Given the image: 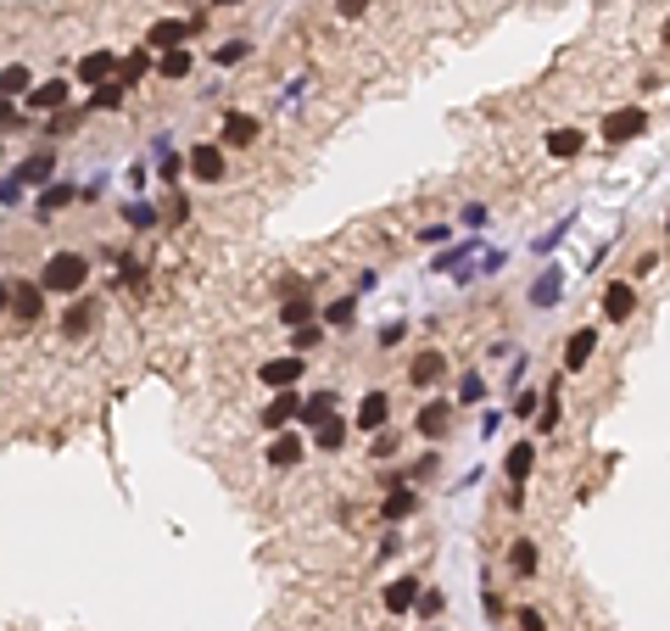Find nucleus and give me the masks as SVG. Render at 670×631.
<instances>
[{
	"label": "nucleus",
	"instance_id": "1",
	"mask_svg": "<svg viewBox=\"0 0 670 631\" xmlns=\"http://www.w3.org/2000/svg\"><path fill=\"white\" fill-rule=\"evenodd\" d=\"M84 285H90V258L84 251H56L45 275H39V291H56V297H78Z\"/></svg>",
	"mask_w": 670,
	"mask_h": 631
},
{
	"label": "nucleus",
	"instance_id": "2",
	"mask_svg": "<svg viewBox=\"0 0 670 631\" xmlns=\"http://www.w3.org/2000/svg\"><path fill=\"white\" fill-rule=\"evenodd\" d=\"M648 135V112L642 107H615L609 118H603V140L609 145H625V140H637Z\"/></svg>",
	"mask_w": 670,
	"mask_h": 631
},
{
	"label": "nucleus",
	"instance_id": "3",
	"mask_svg": "<svg viewBox=\"0 0 670 631\" xmlns=\"http://www.w3.org/2000/svg\"><path fill=\"white\" fill-rule=\"evenodd\" d=\"M632 313H637V285L632 280H609V285H603V319L625 324Z\"/></svg>",
	"mask_w": 670,
	"mask_h": 631
},
{
	"label": "nucleus",
	"instance_id": "4",
	"mask_svg": "<svg viewBox=\"0 0 670 631\" xmlns=\"http://www.w3.org/2000/svg\"><path fill=\"white\" fill-rule=\"evenodd\" d=\"M592 352H598V324H581L570 341H564V369L581 374L586 364H592Z\"/></svg>",
	"mask_w": 670,
	"mask_h": 631
},
{
	"label": "nucleus",
	"instance_id": "5",
	"mask_svg": "<svg viewBox=\"0 0 670 631\" xmlns=\"http://www.w3.org/2000/svg\"><path fill=\"white\" fill-rule=\"evenodd\" d=\"M191 174H196L201 184H218V179H224V145H213V140L191 145Z\"/></svg>",
	"mask_w": 670,
	"mask_h": 631
},
{
	"label": "nucleus",
	"instance_id": "6",
	"mask_svg": "<svg viewBox=\"0 0 670 631\" xmlns=\"http://www.w3.org/2000/svg\"><path fill=\"white\" fill-rule=\"evenodd\" d=\"M68 95H73V90H68V78H45V84H34L23 101H29L34 112H68Z\"/></svg>",
	"mask_w": 670,
	"mask_h": 631
},
{
	"label": "nucleus",
	"instance_id": "7",
	"mask_svg": "<svg viewBox=\"0 0 670 631\" xmlns=\"http://www.w3.org/2000/svg\"><path fill=\"white\" fill-rule=\"evenodd\" d=\"M12 319L17 324H39L45 319V291L39 285H12Z\"/></svg>",
	"mask_w": 670,
	"mask_h": 631
},
{
	"label": "nucleus",
	"instance_id": "8",
	"mask_svg": "<svg viewBox=\"0 0 670 631\" xmlns=\"http://www.w3.org/2000/svg\"><path fill=\"white\" fill-rule=\"evenodd\" d=\"M302 369H307V364H302L297 352H290V357H268V364H263L257 374H263V386H274V391H290V386L302 381Z\"/></svg>",
	"mask_w": 670,
	"mask_h": 631
},
{
	"label": "nucleus",
	"instance_id": "9",
	"mask_svg": "<svg viewBox=\"0 0 670 631\" xmlns=\"http://www.w3.org/2000/svg\"><path fill=\"white\" fill-rule=\"evenodd\" d=\"M302 403H307V397H302L297 386H290V391H274V403H268V408H263V425H268V430H285V425H290V419H297V414H302Z\"/></svg>",
	"mask_w": 670,
	"mask_h": 631
},
{
	"label": "nucleus",
	"instance_id": "10",
	"mask_svg": "<svg viewBox=\"0 0 670 631\" xmlns=\"http://www.w3.org/2000/svg\"><path fill=\"white\" fill-rule=\"evenodd\" d=\"M447 430H453V403H442V397H436V403L419 408V436H425V441H442Z\"/></svg>",
	"mask_w": 670,
	"mask_h": 631
},
{
	"label": "nucleus",
	"instance_id": "11",
	"mask_svg": "<svg viewBox=\"0 0 670 631\" xmlns=\"http://www.w3.org/2000/svg\"><path fill=\"white\" fill-rule=\"evenodd\" d=\"M196 29H201V17H191V23H174V17H162V23L151 29V51H179Z\"/></svg>",
	"mask_w": 670,
	"mask_h": 631
},
{
	"label": "nucleus",
	"instance_id": "12",
	"mask_svg": "<svg viewBox=\"0 0 670 631\" xmlns=\"http://www.w3.org/2000/svg\"><path fill=\"white\" fill-rule=\"evenodd\" d=\"M51 168H56L51 152H34L29 162H17V174H12L6 184H17V191H29V184H45V179H51Z\"/></svg>",
	"mask_w": 670,
	"mask_h": 631
},
{
	"label": "nucleus",
	"instance_id": "13",
	"mask_svg": "<svg viewBox=\"0 0 670 631\" xmlns=\"http://www.w3.org/2000/svg\"><path fill=\"white\" fill-rule=\"evenodd\" d=\"M442 374H447V357L436 352V347H425V352H419L413 364H408V381H413V386H436Z\"/></svg>",
	"mask_w": 670,
	"mask_h": 631
},
{
	"label": "nucleus",
	"instance_id": "14",
	"mask_svg": "<svg viewBox=\"0 0 670 631\" xmlns=\"http://www.w3.org/2000/svg\"><path fill=\"white\" fill-rule=\"evenodd\" d=\"M112 73H118V51H90V56L78 61V78H84V84H95V90H101V84H107Z\"/></svg>",
	"mask_w": 670,
	"mask_h": 631
},
{
	"label": "nucleus",
	"instance_id": "15",
	"mask_svg": "<svg viewBox=\"0 0 670 631\" xmlns=\"http://www.w3.org/2000/svg\"><path fill=\"white\" fill-rule=\"evenodd\" d=\"M95 319H101V307H95V302H73L68 313H61V335H68V341H78V335H90V330H95Z\"/></svg>",
	"mask_w": 670,
	"mask_h": 631
},
{
	"label": "nucleus",
	"instance_id": "16",
	"mask_svg": "<svg viewBox=\"0 0 670 631\" xmlns=\"http://www.w3.org/2000/svg\"><path fill=\"white\" fill-rule=\"evenodd\" d=\"M531 464H536V447H531V441H514L509 458H502V475H509V487H526Z\"/></svg>",
	"mask_w": 670,
	"mask_h": 631
},
{
	"label": "nucleus",
	"instance_id": "17",
	"mask_svg": "<svg viewBox=\"0 0 670 631\" xmlns=\"http://www.w3.org/2000/svg\"><path fill=\"white\" fill-rule=\"evenodd\" d=\"M257 135H263V123L251 118V112H229L224 118V145H251Z\"/></svg>",
	"mask_w": 670,
	"mask_h": 631
},
{
	"label": "nucleus",
	"instance_id": "18",
	"mask_svg": "<svg viewBox=\"0 0 670 631\" xmlns=\"http://www.w3.org/2000/svg\"><path fill=\"white\" fill-rule=\"evenodd\" d=\"M413 603H419V581H413V576H396V581L386 586V615H408Z\"/></svg>",
	"mask_w": 670,
	"mask_h": 631
},
{
	"label": "nucleus",
	"instance_id": "19",
	"mask_svg": "<svg viewBox=\"0 0 670 631\" xmlns=\"http://www.w3.org/2000/svg\"><path fill=\"white\" fill-rule=\"evenodd\" d=\"M413 509H419V492H413V487H391V497L380 503V520L396 525V520H408Z\"/></svg>",
	"mask_w": 670,
	"mask_h": 631
},
{
	"label": "nucleus",
	"instance_id": "20",
	"mask_svg": "<svg viewBox=\"0 0 670 631\" xmlns=\"http://www.w3.org/2000/svg\"><path fill=\"white\" fill-rule=\"evenodd\" d=\"M559 297H564V268H542L536 285H531V302L536 307H553Z\"/></svg>",
	"mask_w": 670,
	"mask_h": 631
},
{
	"label": "nucleus",
	"instance_id": "21",
	"mask_svg": "<svg viewBox=\"0 0 670 631\" xmlns=\"http://www.w3.org/2000/svg\"><path fill=\"white\" fill-rule=\"evenodd\" d=\"M386 419H391V397H386V391H369L364 403H358V425H364V430H380Z\"/></svg>",
	"mask_w": 670,
	"mask_h": 631
},
{
	"label": "nucleus",
	"instance_id": "22",
	"mask_svg": "<svg viewBox=\"0 0 670 631\" xmlns=\"http://www.w3.org/2000/svg\"><path fill=\"white\" fill-rule=\"evenodd\" d=\"M297 458H302V436H297V430H280L274 441H268V464H274V470L297 464Z\"/></svg>",
	"mask_w": 670,
	"mask_h": 631
},
{
	"label": "nucleus",
	"instance_id": "23",
	"mask_svg": "<svg viewBox=\"0 0 670 631\" xmlns=\"http://www.w3.org/2000/svg\"><path fill=\"white\" fill-rule=\"evenodd\" d=\"M34 90V73H29V61H12V68H0V95L17 101V95H29Z\"/></svg>",
	"mask_w": 670,
	"mask_h": 631
},
{
	"label": "nucleus",
	"instance_id": "24",
	"mask_svg": "<svg viewBox=\"0 0 670 631\" xmlns=\"http://www.w3.org/2000/svg\"><path fill=\"white\" fill-rule=\"evenodd\" d=\"M297 419H302V425H313V430H319L324 419H335V391H319V397H307Z\"/></svg>",
	"mask_w": 670,
	"mask_h": 631
},
{
	"label": "nucleus",
	"instance_id": "25",
	"mask_svg": "<svg viewBox=\"0 0 670 631\" xmlns=\"http://www.w3.org/2000/svg\"><path fill=\"white\" fill-rule=\"evenodd\" d=\"M581 145H586L581 129H553V135H548V157H564V162H570V157H581Z\"/></svg>",
	"mask_w": 670,
	"mask_h": 631
},
{
	"label": "nucleus",
	"instance_id": "26",
	"mask_svg": "<svg viewBox=\"0 0 670 631\" xmlns=\"http://www.w3.org/2000/svg\"><path fill=\"white\" fill-rule=\"evenodd\" d=\"M191 68H196V56L184 51V45H179V51H162V56H157V73H162V78H191Z\"/></svg>",
	"mask_w": 670,
	"mask_h": 631
},
{
	"label": "nucleus",
	"instance_id": "27",
	"mask_svg": "<svg viewBox=\"0 0 670 631\" xmlns=\"http://www.w3.org/2000/svg\"><path fill=\"white\" fill-rule=\"evenodd\" d=\"M280 319H285L290 330L313 324V302H307V291H290V297H285V307H280Z\"/></svg>",
	"mask_w": 670,
	"mask_h": 631
},
{
	"label": "nucleus",
	"instance_id": "28",
	"mask_svg": "<svg viewBox=\"0 0 670 631\" xmlns=\"http://www.w3.org/2000/svg\"><path fill=\"white\" fill-rule=\"evenodd\" d=\"M341 441H347V425H341V419H324V425L313 430V447H319V453H341Z\"/></svg>",
	"mask_w": 670,
	"mask_h": 631
},
{
	"label": "nucleus",
	"instance_id": "29",
	"mask_svg": "<svg viewBox=\"0 0 670 631\" xmlns=\"http://www.w3.org/2000/svg\"><path fill=\"white\" fill-rule=\"evenodd\" d=\"M73 201H78L73 184H51V191L39 196V218H51V213H61V207H73Z\"/></svg>",
	"mask_w": 670,
	"mask_h": 631
},
{
	"label": "nucleus",
	"instance_id": "30",
	"mask_svg": "<svg viewBox=\"0 0 670 631\" xmlns=\"http://www.w3.org/2000/svg\"><path fill=\"white\" fill-rule=\"evenodd\" d=\"M509 570L514 576H536V542H514L509 548Z\"/></svg>",
	"mask_w": 670,
	"mask_h": 631
},
{
	"label": "nucleus",
	"instance_id": "31",
	"mask_svg": "<svg viewBox=\"0 0 670 631\" xmlns=\"http://www.w3.org/2000/svg\"><path fill=\"white\" fill-rule=\"evenodd\" d=\"M251 56V45H246V39H224V45L213 51V61H218V68H235V61H246Z\"/></svg>",
	"mask_w": 670,
	"mask_h": 631
},
{
	"label": "nucleus",
	"instance_id": "32",
	"mask_svg": "<svg viewBox=\"0 0 670 631\" xmlns=\"http://www.w3.org/2000/svg\"><path fill=\"white\" fill-rule=\"evenodd\" d=\"M352 313H358V302H352V297H341V302H330V307H324V324H335V330H352Z\"/></svg>",
	"mask_w": 670,
	"mask_h": 631
},
{
	"label": "nucleus",
	"instance_id": "33",
	"mask_svg": "<svg viewBox=\"0 0 670 631\" xmlns=\"http://www.w3.org/2000/svg\"><path fill=\"white\" fill-rule=\"evenodd\" d=\"M90 107H95V112H107V107L118 112V107H123V84H118V78H112V84H101V90L90 95Z\"/></svg>",
	"mask_w": 670,
	"mask_h": 631
},
{
	"label": "nucleus",
	"instance_id": "34",
	"mask_svg": "<svg viewBox=\"0 0 670 631\" xmlns=\"http://www.w3.org/2000/svg\"><path fill=\"white\" fill-rule=\"evenodd\" d=\"M480 397H486V381H480V374L470 369V374H464V381H458V403H464V408H470V403H480Z\"/></svg>",
	"mask_w": 670,
	"mask_h": 631
},
{
	"label": "nucleus",
	"instance_id": "35",
	"mask_svg": "<svg viewBox=\"0 0 670 631\" xmlns=\"http://www.w3.org/2000/svg\"><path fill=\"white\" fill-rule=\"evenodd\" d=\"M145 68H151V51H135L129 61H118V73H123V84H129V78H140Z\"/></svg>",
	"mask_w": 670,
	"mask_h": 631
},
{
	"label": "nucleus",
	"instance_id": "36",
	"mask_svg": "<svg viewBox=\"0 0 670 631\" xmlns=\"http://www.w3.org/2000/svg\"><path fill=\"white\" fill-rule=\"evenodd\" d=\"M413 615H419V620H436V615H442V593H419Z\"/></svg>",
	"mask_w": 670,
	"mask_h": 631
},
{
	"label": "nucleus",
	"instance_id": "37",
	"mask_svg": "<svg viewBox=\"0 0 670 631\" xmlns=\"http://www.w3.org/2000/svg\"><path fill=\"white\" fill-rule=\"evenodd\" d=\"M536 408H542V397H536V391H519V397H514V419H531Z\"/></svg>",
	"mask_w": 670,
	"mask_h": 631
},
{
	"label": "nucleus",
	"instance_id": "38",
	"mask_svg": "<svg viewBox=\"0 0 670 631\" xmlns=\"http://www.w3.org/2000/svg\"><path fill=\"white\" fill-rule=\"evenodd\" d=\"M436 470H442V453H425V458H419V464L408 470L413 480H425V475H436Z\"/></svg>",
	"mask_w": 670,
	"mask_h": 631
},
{
	"label": "nucleus",
	"instance_id": "39",
	"mask_svg": "<svg viewBox=\"0 0 670 631\" xmlns=\"http://www.w3.org/2000/svg\"><path fill=\"white\" fill-rule=\"evenodd\" d=\"M519 631H548V615L542 609H519Z\"/></svg>",
	"mask_w": 670,
	"mask_h": 631
},
{
	"label": "nucleus",
	"instance_id": "40",
	"mask_svg": "<svg viewBox=\"0 0 670 631\" xmlns=\"http://www.w3.org/2000/svg\"><path fill=\"white\" fill-rule=\"evenodd\" d=\"M470 258V246H453V251H442V258H436V275H447L453 263H464Z\"/></svg>",
	"mask_w": 670,
	"mask_h": 631
},
{
	"label": "nucleus",
	"instance_id": "41",
	"mask_svg": "<svg viewBox=\"0 0 670 631\" xmlns=\"http://www.w3.org/2000/svg\"><path fill=\"white\" fill-rule=\"evenodd\" d=\"M129 224H135V229H151V224H157V213H151V207H140V201H135V207H129Z\"/></svg>",
	"mask_w": 670,
	"mask_h": 631
},
{
	"label": "nucleus",
	"instance_id": "42",
	"mask_svg": "<svg viewBox=\"0 0 670 631\" xmlns=\"http://www.w3.org/2000/svg\"><path fill=\"white\" fill-rule=\"evenodd\" d=\"M307 347H319V324H302V330H297V357H302Z\"/></svg>",
	"mask_w": 670,
	"mask_h": 631
},
{
	"label": "nucleus",
	"instance_id": "43",
	"mask_svg": "<svg viewBox=\"0 0 670 631\" xmlns=\"http://www.w3.org/2000/svg\"><path fill=\"white\" fill-rule=\"evenodd\" d=\"M335 12H341V17H364L369 0H335Z\"/></svg>",
	"mask_w": 670,
	"mask_h": 631
},
{
	"label": "nucleus",
	"instance_id": "44",
	"mask_svg": "<svg viewBox=\"0 0 670 631\" xmlns=\"http://www.w3.org/2000/svg\"><path fill=\"white\" fill-rule=\"evenodd\" d=\"M403 330H408L403 319H396V324H386V330H380V347H396V341H403Z\"/></svg>",
	"mask_w": 670,
	"mask_h": 631
},
{
	"label": "nucleus",
	"instance_id": "45",
	"mask_svg": "<svg viewBox=\"0 0 670 631\" xmlns=\"http://www.w3.org/2000/svg\"><path fill=\"white\" fill-rule=\"evenodd\" d=\"M502 615H509V603H502L497 593H486V620H502Z\"/></svg>",
	"mask_w": 670,
	"mask_h": 631
},
{
	"label": "nucleus",
	"instance_id": "46",
	"mask_svg": "<svg viewBox=\"0 0 670 631\" xmlns=\"http://www.w3.org/2000/svg\"><path fill=\"white\" fill-rule=\"evenodd\" d=\"M12 123H17V101L0 95V129H12Z\"/></svg>",
	"mask_w": 670,
	"mask_h": 631
},
{
	"label": "nucleus",
	"instance_id": "47",
	"mask_svg": "<svg viewBox=\"0 0 670 631\" xmlns=\"http://www.w3.org/2000/svg\"><path fill=\"white\" fill-rule=\"evenodd\" d=\"M6 313H12V285L0 280V319H6Z\"/></svg>",
	"mask_w": 670,
	"mask_h": 631
},
{
	"label": "nucleus",
	"instance_id": "48",
	"mask_svg": "<svg viewBox=\"0 0 670 631\" xmlns=\"http://www.w3.org/2000/svg\"><path fill=\"white\" fill-rule=\"evenodd\" d=\"M659 39H665V45H670V17H665V29H659Z\"/></svg>",
	"mask_w": 670,
	"mask_h": 631
},
{
	"label": "nucleus",
	"instance_id": "49",
	"mask_svg": "<svg viewBox=\"0 0 670 631\" xmlns=\"http://www.w3.org/2000/svg\"><path fill=\"white\" fill-rule=\"evenodd\" d=\"M213 6H246V0H213Z\"/></svg>",
	"mask_w": 670,
	"mask_h": 631
}]
</instances>
